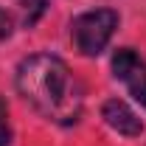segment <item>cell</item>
Listing matches in <instances>:
<instances>
[{
    "instance_id": "1",
    "label": "cell",
    "mask_w": 146,
    "mask_h": 146,
    "mask_svg": "<svg viewBox=\"0 0 146 146\" xmlns=\"http://www.w3.org/2000/svg\"><path fill=\"white\" fill-rule=\"evenodd\" d=\"M14 84H17L20 96L42 118H48L54 124H65V127L79 121L82 107H84V90L59 56L54 54L25 56L17 65Z\"/></svg>"
},
{
    "instance_id": "2",
    "label": "cell",
    "mask_w": 146,
    "mask_h": 146,
    "mask_svg": "<svg viewBox=\"0 0 146 146\" xmlns=\"http://www.w3.org/2000/svg\"><path fill=\"white\" fill-rule=\"evenodd\" d=\"M118 28V14L112 9H93L70 23V39L82 56H98Z\"/></svg>"
},
{
    "instance_id": "3",
    "label": "cell",
    "mask_w": 146,
    "mask_h": 146,
    "mask_svg": "<svg viewBox=\"0 0 146 146\" xmlns=\"http://www.w3.org/2000/svg\"><path fill=\"white\" fill-rule=\"evenodd\" d=\"M112 73L118 82H124L129 96L146 107V62L132 48H118L112 54Z\"/></svg>"
},
{
    "instance_id": "4",
    "label": "cell",
    "mask_w": 146,
    "mask_h": 146,
    "mask_svg": "<svg viewBox=\"0 0 146 146\" xmlns=\"http://www.w3.org/2000/svg\"><path fill=\"white\" fill-rule=\"evenodd\" d=\"M101 118L110 129H115L124 138H141L143 135V121L138 118V112L121 98H107L101 107Z\"/></svg>"
},
{
    "instance_id": "5",
    "label": "cell",
    "mask_w": 146,
    "mask_h": 146,
    "mask_svg": "<svg viewBox=\"0 0 146 146\" xmlns=\"http://www.w3.org/2000/svg\"><path fill=\"white\" fill-rule=\"evenodd\" d=\"M20 6H23V20L28 25H34L36 17L45 11V0H20Z\"/></svg>"
},
{
    "instance_id": "6",
    "label": "cell",
    "mask_w": 146,
    "mask_h": 146,
    "mask_svg": "<svg viewBox=\"0 0 146 146\" xmlns=\"http://www.w3.org/2000/svg\"><path fill=\"white\" fill-rule=\"evenodd\" d=\"M11 143V124H9V104L0 96V146Z\"/></svg>"
}]
</instances>
